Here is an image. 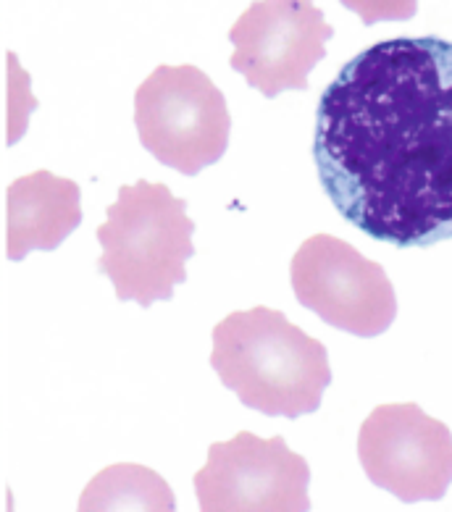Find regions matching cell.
<instances>
[{
    "instance_id": "6da1fadb",
    "label": "cell",
    "mask_w": 452,
    "mask_h": 512,
    "mask_svg": "<svg viewBox=\"0 0 452 512\" xmlns=\"http://www.w3.org/2000/svg\"><path fill=\"white\" fill-rule=\"evenodd\" d=\"M313 161L337 213L382 245L452 239V43L382 40L350 58L316 108Z\"/></svg>"
},
{
    "instance_id": "7a4b0ae2",
    "label": "cell",
    "mask_w": 452,
    "mask_h": 512,
    "mask_svg": "<svg viewBox=\"0 0 452 512\" xmlns=\"http://www.w3.org/2000/svg\"><path fill=\"white\" fill-rule=\"evenodd\" d=\"M211 368L240 402L269 418H300L321 407L332 368L326 347L282 310L229 313L213 329Z\"/></svg>"
},
{
    "instance_id": "3957f363",
    "label": "cell",
    "mask_w": 452,
    "mask_h": 512,
    "mask_svg": "<svg viewBox=\"0 0 452 512\" xmlns=\"http://www.w3.org/2000/svg\"><path fill=\"white\" fill-rule=\"evenodd\" d=\"M106 216L98 226V271L111 279L116 297L135 300L140 308L171 300L177 284L187 281V260L195 255L187 200L171 195L166 184L140 179L119 187V200L108 205Z\"/></svg>"
},
{
    "instance_id": "277c9868",
    "label": "cell",
    "mask_w": 452,
    "mask_h": 512,
    "mask_svg": "<svg viewBox=\"0 0 452 512\" xmlns=\"http://www.w3.org/2000/svg\"><path fill=\"white\" fill-rule=\"evenodd\" d=\"M135 127L158 163L198 176L224 158L232 116L224 92L198 66H158L135 92Z\"/></svg>"
},
{
    "instance_id": "5b68a950",
    "label": "cell",
    "mask_w": 452,
    "mask_h": 512,
    "mask_svg": "<svg viewBox=\"0 0 452 512\" xmlns=\"http://www.w3.org/2000/svg\"><path fill=\"white\" fill-rule=\"evenodd\" d=\"M290 281L303 308L353 337H382L397 318L387 271L332 234H313L297 247Z\"/></svg>"
},
{
    "instance_id": "8992f818",
    "label": "cell",
    "mask_w": 452,
    "mask_h": 512,
    "mask_svg": "<svg viewBox=\"0 0 452 512\" xmlns=\"http://www.w3.org/2000/svg\"><path fill=\"white\" fill-rule=\"evenodd\" d=\"M334 27L313 0H255L229 29L232 69L263 98L308 90Z\"/></svg>"
},
{
    "instance_id": "52a82bcc",
    "label": "cell",
    "mask_w": 452,
    "mask_h": 512,
    "mask_svg": "<svg viewBox=\"0 0 452 512\" xmlns=\"http://www.w3.org/2000/svg\"><path fill=\"white\" fill-rule=\"evenodd\" d=\"M311 465L282 436L240 431L208 447V463L195 473V494L205 512H305Z\"/></svg>"
},
{
    "instance_id": "ba28073f",
    "label": "cell",
    "mask_w": 452,
    "mask_h": 512,
    "mask_svg": "<svg viewBox=\"0 0 452 512\" xmlns=\"http://www.w3.org/2000/svg\"><path fill=\"white\" fill-rule=\"evenodd\" d=\"M368 481L400 502H437L452 484V434L416 402L379 405L358 434Z\"/></svg>"
},
{
    "instance_id": "9c48e42d",
    "label": "cell",
    "mask_w": 452,
    "mask_h": 512,
    "mask_svg": "<svg viewBox=\"0 0 452 512\" xmlns=\"http://www.w3.org/2000/svg\"><path fill=\"white\" fill-rule=\"evenodd\" d=\"M82 224V190L77 182L50 171L19 176L6 192V255L24 260L50 253Z\"/></svg>"
},
{
    "instance_id": "30bf717a",
    "label": "cell",
    "mask_w": 452,
    "mask_h": 512,
    "mask_svg": "<svg viewBox=\"0 0 452 512\" xmlns=\"http://www.w3.org/2000/svg\"><path fill=\"white\" fill-rule=\"evenodd\" d=\"M79 510H145L171 512L177 510V499L161 473L135 463L108 465L92 478L79 497Z\"/></svg>"
},
{
    "instance_id": "8fae6325",
    "label": "cell",
    "mask_w": 452,
    "mask_h": 512,
    "mask_svg": "<svg viewBox=\"0 0 452 512\" xmlns=\"http://www.w3.org/2000/svg\"><path fill=\"white\" fill-rule=\"evenodd\" d=\"M6 145L14 148L29 129V116L37 111V98L32 95V77L24 71L16 53L6 56Z\"/></svg>"
},
{
    "instance_id": "7c38bea8",
    "label": "cell",
    "mask_w": 452,
    "mask_h": 512,
    "mask_svg": "<svg viewBox=\"0 0 452 512\" xmlns=\"http://www.w3.org/2000/svg\"><path fill=\"white\" fill-rule=\"evenodd\" d=\"M339 3L358 14L366 27L379 22H408L418 11V0H339Z\"/></svg>"
}]
</instances>
